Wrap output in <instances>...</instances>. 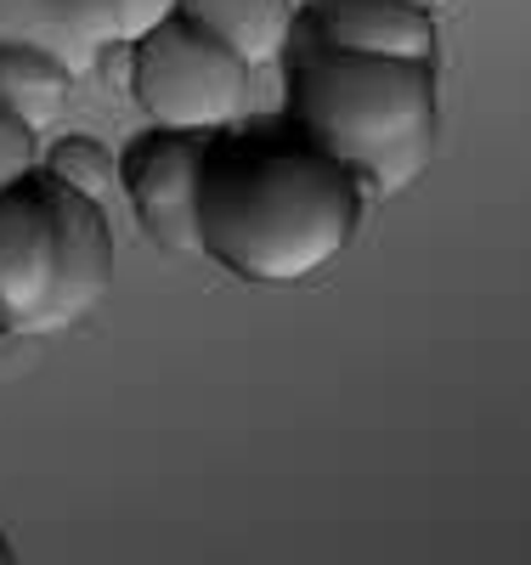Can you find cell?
Masks as SVG:
<instances>
[{
    "label": "cell",
    "mask_w": 531,
    "mask_h": 565,
    "mask_svg": "<svg viewBox=\"0 0 531 565\" xmlns=\"http://www.w3.org/2000/svg\"><path fill=\"white\" fill-rule=\"evenodd\" d=\"M362 226V181L306 130H210L199 170V255L237 282H306Z\"/></svg>",
    "instance_id": "6da1fadb"
},
{
    "label": "cell",
    "mask_w": 531,
    "mask_h": 565,
    "mask_svg": "<svg viewBox=\"0 0 531 565\" xmlns=\"http://www.w3.org/2000/svg\"><path fill=\"white\" fill-rule=\"evenodd\" d=\"M288 52H295V68H288L295 130H306L362 186L407 193L436 164V148H442L436 63L333 52L306 23H300V40L288 34Z\"/></svg>",
    "instance_id": "7a4b0ae2"
},
{
    "label": "cell",
    "mask_w": 531,
    "mask_h": 565,
    "mask_svg": "<svg viewBox=\"0 0 531 565\" xmlns=\"http://www.w3.org/2000/svg\"><path fill=\"white\" fill-rule=\"evenodd\" d=\"M114 232L103 204L79 199L45 164L0 186V311L7 334H63L114 295Z\"/></svg>",
    "instance_id": "3957f363"
},
{
    "label": "cell",
    "mask_w": 531,
    "mask_h": 565,
    "mask_svg": "<svg viewBox=\"0 0 531 565\" xmlns=\"http://www.w3.org/2000/svg\"><path fill=\"white\" fill-rule=\"evenodd\" d=\"M249 63H237L215 34L187 23L181 12L159 18L130 40L136 103L164 130H226L249 108Z\"/></svg>",
    "instance_id": "277c9868"
},
{
    "label": "cell",
    "mask_w": 531,
    "mask_h": 565,
    "mask_svg": "<svg viewBox=\"0 0 531 565\" xmlns=\"http://www.w3.org/2000/svg\"><path fill=\"white\" fill-rule=\"evenodd\" d=\"M199 170H204V136L164 125L136 136L119 159V181L130 193L136 221L170 255H199Z\"/></svg>",
    "instance_id": "5b68a950"
},
{
    "label": "cell",
    "mask_w": 531,
    "mask_h": 565,
    "mask_svg": "<svg viewBox=\"0 0 531 565\" xmlns=\"http://www.w3.org/2000/svg\"><path fill=\"white\" fill-rule=\"evenodd\" d=\"M306 29L333 52L436 63V7L418 0H311Z\"/></svg>",
    "instance_id": "8992f818"
},
{
    "label": "cell",
    "mask_w": 531,
    "mask_h": 565,
    "mask_svg": "<svg viewBox=\"0 0 531 565\" xmlns=\"http://www.w3.org/2000/svg\"><path fill=\"white\" fill-rule=\"evenodd\" d=\"M176 12L215 34L249 68L277 63L288 52V34H295V0H176Z\"/></svg>",
    "instance_id": "52a82bcc"
},
{
    "label": "cell",
    "mask_w": 531,
    "mask_h": 565,
    "mask_svg": "<svg viewBox=\"0 0 531 565\" xmlns=\"http://www.w3.org/2000/svg\"><path fill=\"white\" fill-rule=\"evenodd\" d=\"M74 68L40 45H0V114L23 130H52L68 114Z\"/></svg>",
    "instance_id": "ba28073f"
},
{
    "label": "cell",
    "mask_w": 531,
    "mask_h": 565,
    "mask_svg": "<svg viewBox=\"0 0 531 565\" xmlns=\"http://www.w3.org/2000/svg\"><path fill=\"white\" fill-rule=\"evenodd\" d=\"M0 45H40V52H52L63 57L74 74H85L96 57V45H85L63 12H57V0H0Z\"/></svg>",
    "instance_id": "9c48e42d"
},
{
    "label": "cell",
    "mask_w": 531,
    "mask_h": 565,
    "mask_svg": "<svg viewBox=\"0 0 531 565\" xmlns=\"http://www.w3.org/2000/svg\"><path fill=\"white\" fill-rule=\"evenodd\" d=\"M45 170H52L63 186H74L79 199L91 204H103L114 193V181H119V159L103 148V141H91V136H63L52 159H45Z\"/></svg>",
    "instance_id": "30bf717a"
},
{
    "label": "cell",
    "mask_w": 531,
    "mask_h": 565,
    "mask_svg": "<svg viewBox=\"0 0 531 565\" xmlns=\"http://www.w3.org/2000/svg\"><path fill=\"white\" fill-rule=\"evenodd\" d=\"M57 12L85 45H96V52L119 45V7L114 0H57Z\"/></svg>",
    "instance_id": "8fae6325"
},
{
    "label": "cell",
    "mask_w": 531,
    "mask_h": 565,
    "mask_svg": "<svg viewBox=\"0 0 531 565\" xmlns=\"http://www.w3.org/2000/svg\"><path fill=\"white\" fill-rule=\"evenodd\" d=\"M29 164H40L34 159V130H23V125H12L7 114H0V186H12Z\"/></svg>",
    "instance_id": "7c38bea8"
},
{
    "label": "cell",
    "mask_w": 531,
    "mask_h": 565,
    "mask_svg": "<svg viewBox=\"0 0 531 565\" xmlns=\"http://www.w3.org/2000/svg\"><path fill=\"white\" fill-rule=\"evenodd\" d=\"M119 7V45H130L141 29H153L159 18L176 12V0H114Z\"/></svg>",
    "instance_id": "4fadbf2b"
},
{
    "label": "cell",
    "mask_w": 531,
    "mask_h": 565,
    "mask_svg": "<svg viewBox=\"0 0 531 565\" xmlns=\"http://www.w3.org/2000/svg\"><path fill=\"white\" fill-rule=\"evenodd\" d=\"M0 565H12V543L7 537H0Z\"/></svg>",
    "instance_id": "5bb4252c"
},
{
    "label": "cell",
    "mask_w": 531,
    "mask_h": 565,
    "mask_svg": "<svg viewBox=\"0 0 531 565\" xmlns=\"http://www.w3.org/2000/svg\"><path fill=\"white\" fill-rule=\"evenodd\" d=\"M0 340H12V334H7V311H0Z\"/></svg>",
    "instance_id": "9a60e30c"
},
{
    "label": "cell",
    "mask_w": 531,
    "mask_h": 565,
    "mask_svg": "<svg viewBox=\"0 0 531 565\" xmlns=\"http://www.w3.org/2000/svg\"><path fill=\"white\" fill-rule=\"evenodd\" d=\"M424 7H447V0H424Z\"/></svg>",
    "instance_id": "2e32d148"
}]
</instances>
